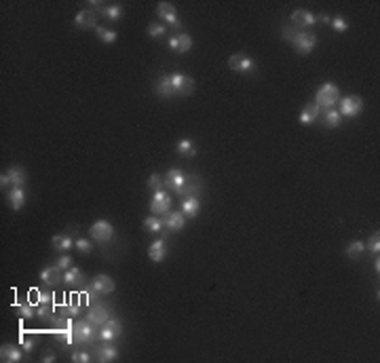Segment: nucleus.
I'll list each match as a JSON object with an SVG mask.
<instances>
[{
    "label": "nucleus",
    "instance_id": "1",
    "mask_svg": "<svg viewBox=\"0 0 380 363\" xmlns=\"http://www.w3.org/2000/svg\"><path fill=\"white\" fill-rule=\"evenodd\" d=\"M65 325H70L74 332V342L76 344H91L99 338V332H95V325L91 321H74L72 319H65Z\"/></svg>",
    "mask_w": 380,
    "mask_h": 363
},
{
    "label": "nucleus",
    "instance_id": "2",
    "mask_svg": "<svg viewBox=\"0 0 380 363\" xmlns=\"http://www.w3.org/2000/svg\"><path fill=\"white\" fill-rule=\"evenodd\" d=\"M340 101V89L336 83H323L319 89H317V93H315V103L319 108H325V110H330L334 108L336 103Z\"/></svg>",
    "mask_w": 380,
    "mask_h": 363
},
{
    "label": "nucleus",
    "instance_id": "3",
    "mask_svg": "<svg viewBox=\"0 0 380 363\" xmlns=\"http://www.w3.org/2000/svg\"><path fill=\"white\" fill-rule=\"evenodd\" d=\"M89 237L93 241H97V243H108L114 237V226L108 222V220H97V222L91 224Z\"/></svg>",
    "mask_w": 380,
    "mask_h": 363
},
{
    "label": "nucleus",
    "instance_id": "4",
    "mask_svg": "<svg viewBox=\"0 0 380 363\" xmlns=\"http://www.w3.org/2000/svg\"><path fill=\"white\" fill-rule=\"evenodd\" d=\"M292 45H294V49L298 51L300 55H308L310 51L315 49V45H317V36L313 32H308V30H300V32H296Z\"/></svg>",
    "mask_w": 380,
    "mask_h": 363
},
{
    "label": "nucleus",
    "instance_id": "5",
    "mask_svg": "<svg viewBox=\"0 0 380 363\" xmlns=\"http://www.w3.org/2000/svg\"><path fill=\"white\" fill-rule=\"evenodd\" d=\"M171 194L159 190V192H152V201H150V213L152 215H165L167 211H171Z\"/></svg>",
    "mask_w": 380,
    "mask_h": 363
},
{
    "label": "nucleus",
    "instance_id": "6",
    "mask_svg": "<svg viewBox=\"0 0 380 363\" xmlns=\"http://www.w3.org/2000/svg\"><path fill=\"white\" fill-rule=\"evenodd\" d=\"M25 179H28V175H25V169L19 165H13L9 167V171L0 175V186H13V188H19L25 184Z\"/></svg>",
    "mask_w": 380,
    "mask_h": 363
},
{
    "label": "nucleus",
    "instance_id": "7",
    "mask_svg": "<svg viewBox=\"0 0 380 363\" xmlns=\"http://www.w3.org/2000/svg\"><path fill=\"white\" fill-rule=\"evenodd\" d=\"M169 79H171V85H174V91L176 95L180 97H186L194 91V81L190 79L188 74H182V72H174L169 74Z\"/></svg>",
    "mask_w": 380,
    "mask_h": 363
},
{
    "label": "nucleus",
    "instance_id": "8",
    "mask_svg": "<svg viewBox=\"0 0 380 363\" xmlns=\"http://www.w3.org/2000/svg\"><path fill=\"white\" fill-rule=\"evenodd\" d=\"M363 110V101L361 97L357 95H347L342 97V101H340V116H347V119H355L357 114H361Z\"/></svg>",
    "mask_w": 380,
    "mask_h": 363
},
{
    "label": "nucleus",
    "instance_id": "9",
    "mask_svg": "<svg viewBox=\"0 0 380 363\" xmlns=\"http://www.w3.org/2000/svg\"><path fill=\"white\" fill-rule=\"evenodd\" d=\"M123 336V325H121V321H116V319H108L106 323L101 325L99 330V340L103 342H114V340H119Z\"/></svg>",
    "mask_w": 380,
    "mask_h": 363
},
{
    "label": "nucleus",
    "instance_id": "10",
    "mask_svg": "<svg viewBox=\"0 0 380 363\" xmlns=\"http://www.w3.org/2000/svg\"><path fill=\"white\" fill-rule=\"evenodd\" d=\"M315 13H310L306 9H298L292 13V17H290V25L296 30H304V28H310V25H315Z\"/></svg>",
    "mask_w": 380,
    "mask_h": 363
},
{
    "label": "nucleus",
    "instance_id": "11",
    "mask_svg": "<svg viewBox=\"0 0 380 363\" xmlns=\"http://www.w3.org/2000/svg\"><path fill=\"white\" fill-rule=\"evenodd\" d=\"M228 68L232 72H252L256 70V61L245 53H234L228 57Z\"/></svg>",
    "mask_w": 380,
    "mask_h": 363
},
{
    "label": "nucleus",
    "instance_id": "12",
    "mask_svg": "<svg viewBox=\"0 0 380 363\" xmlns=\"http://www.w3.org/2000/svg\"><path fill=\"white\" fill-rule=\"evenodd\" d=\"M156 15H159L167 25H174V28H182V21L178 19V13H176V7L171 3H159L156 7Z\"/></svg>",
    "mask_w": 380,
    "mask_h": 363
},
{
    "label": "nucleus",
    "instance_id": "13",
    "mask_svg": "<svg viewBox=\"0 0 380 363\" xmlns=\"http://www.w3.org/2000/svg\"><path fill=\"white\" fill-rule=\"evenodd\" d=\"M74 25L78 30H89V28H97V13L95 11H89V9H83L76 13L74 17Z\"/></svg>",
    "mask_w": 380,
    "mask_h": 363
},
{
    "label": "nucleus",
    "instance_id": "14",
    "mask_svg": "<svg viewBox=\"0 0 380 363\" xmlns=\"http://www.w3.org/2000/svg\"><path fill=\"white\" fill-rule=\"evenodd\" d=\"M169 49L176 51V53H188L192 49V36L186 32H180L176 36L169 38Z\"/></svg>",
    "mask_w": 380,
    "mask_h": 363
},
{
    "label": "nucleus",
    "instance_id": "15",
    "mask_svg": "<svg viewBox=\"0 0 380 363\" xmlns=\"http://www.w3.org/2000/svg\"><path fill=\"white\" fill-rule=\"evenodd\" d=\"M110 319V313H108V308L103 306V304H91L89 308V313H87V321H91L95 328H101L103 323H106Z\"/></svg>",
    "mask_w": 380,
    "mask_h": 363
},
{
    "label": "nucleus",
    "instance_id": "16",
    "mask_svg": "<svg viewBox=\"0 0 380 363\" xmlns=\"http://www.w3.org/2000/svg\"><path fill=\"white\" fill-rule=\"evenodd\" d=\"M186 179H188V175L182 171V169H169L167 171V175H165V186L167 188H171L176 194L184 188V184H186Z\"/></svg>",
    "mask_w": 380,
    "mask_h": 363
},
{
    "label": "nucleus",
    "instance_id": "17",
    "mask_svg": "<svg viewBox=\"0 0 380 363\" xmlns=\"http://www.w3.org/2000/svg\"><path fill=\"white\" fill-rule=\"evenodd\" d=\"M163 226L171 232H180L182 228L186 226V215L184 213H178V211H167L163 217Z\"/></svg>",
    "mask_w": 380,
    "mask_h": 363
},
{
    "label": "nucleus",
    "instance_id": "18",
    "mask_svg": "<svg viewBox=\"0 0 380 363\" xmlns=\"http://www.w3.org/2000/svg\"><path fill=\"white\" fill-rule=\"evenodd\" d=\"M154 91H156V95L163 97V99H171L176 95V91H174V85H171V79H169V74L167 76H159V79L154 81Z\"/></svg>",
    "mask_w": 380,
    "mask_h": 363
},
{
    "label": "nucleus",
    "instance_id": "19",
    "mask_svg": "<svg viewBox=\"0 0 380 363\" xmlns=\"http://www.w3.org/2000/svg\"><path fill=\"white\" fill-rule=\"evenodd\" d=\"M23 355H25V351L15 344H3V348H0V357L7 363H19L23 359Z\"/></svg>",
    "mask_w": 380,
    "mask_h": 363
},
{
    "label": "nucleus",
    "instance_id": "20",
    "mask_svg": "<svg viewBox=\"0 0 380 363\" xmlns=\"http://www.w3.org/2000/svg\"><path fill=\"white\" fill-rule=\"evenodd\" d=\"M201 190H203V181H201V177L199 175H190L188 179H186V184H184V188H182L178 194L180 197H199L201 194Z\"/></svg>",
    "mask_w": 380,
    "mask_h": 363
},
{
    "label": "nucleus",
    "instance_id": "21",
    "mask_svg": "<svg viewBox=\"0 0 380 363\" xmlns=\"http://www.w3.org/2000/svg\"><path fill=\"white\" fill-rule=\"evenodd\" d=\"M91 287L99 294H112L116 289V283L108 275H97V277H93V281H91Z\"/></svg>",
    "mask_w": 380,
    "mask_h": 363
},
{
    "label": "nucleus",
    "instance_id": "22",
    "mask_svg": "<svg viewBox=\"0 0 380 363\" xmlns=\"http://www.w3.org/2000/svg\"><path fill=\"white\" fill-rule=\"evenodd\" d=\"M165 256H167V243L165 239H156L150 243V247H148V258L154 262V264H159L165 260Z\"/></svg>",
    "mask_w": 380,
    "mask_h": 363
},
{
    "label": "nucleus",
    "instance_id": "23",
    "mask_svg": "<svg viewBox=\"0 0 380 363\" xmlns=\"http://www.w3.org/2000/svg\"><path fill=\"white\" fill-rule=\"evenodd\" d=\"M319 114H321V108L317 106L315 101H310V103H306V106L302 108V112H300V123H302V125L315 123Z\"/></svg>",
    "mask_w": 380,
    "mask_h": 363
},
{
    "label": "nucleus",
    "instance_id": "24",
    "mask_svg": "<svg viewBox=\"0 0 380 363\" xmlns=\"http://www.w3.org/2000/svg\"><path fill=\"white\" fill-rule=\"evenodd\" d=\"M199 211H201L199 197H186L184 201H182V213H184L186 217H196Z\"/></svg>",
    "mask_w": 380,
    "mask_h": 363
},
{
    "label": "nucleus",
    "instance_id": "25",
    "mask_svg": "<svg viewBox=\"0 0 380 363\" xmlns=\"http://www.w3.org/2000/svg\"><path fill=\"white\" fill-rule=\"evenodd\" d=\"M9 205H11V209H15V211H19L21 207L25 205V190H23V186L13 188L9 192Z\"/></svg>",
    "mask_w": 380,
    "mask_h": 363
},
{
    "label": "nucleus",
    "instance_id": "26",
    "mask_svg": "<svg viewBox=\"0 0 380 363\" xmlns=\"http://www.w3.org/2000/svg\"><path fill=\"white\" fill-rule=\"evenodd\" d=\"M61 281H63L65 285H81V283H85L83 270H81V268H76V266H72V268H68V270L63 272Z\"/></svg>",
    "mask_w": 380,
    "mask_h": 363
},
{
    "label": "nucleus",
    "instance_id": "27",
    "mask_svg": "<svg viewBox=\"0 0 380 363\" xmlns=\"http://www.w3.org/2000/svg\"><path fill=\"white\" fill-rule=\"evenodd\" d=\"M59 268L53 264V266H45L43 270H41V281L45 283V285H55V283H59Z\"/></svg>",
    "mask_w": 380,
    "mask_h": 363
},
{
    "label": "nucleus",
    "instance_id": "28",
    "mask_svg": "<svg viewBox=\"0 0 380 363\" xmlns=\"http://www.w3.org/2000/svg\"><path fill=\"white\" fill-rule=\"evenodd\" d=\"M97 359L101 363H110V361H116L119 359V348L112 346V344H106V346H101L97 348Z\"/></svg>",
    "mask_w": 380,
    "mask_h": 363
},
{
    "label": "nucleus",
    "instance_id": "29",
    "mask_svg": "<svg viewBox=\"0 0 380 363\" xmlns=\"http://www.w3.org/2000/svg\"><path fill=\"white\" fill-rule=\"evenodd\" d=\"M51 245L57 249V251H61V253H65V251H70L72 249V237L70 235H55L53 239H51Z\"/></svg>",
    "mask_w": 380,
    "mask_h": 363
},
{
    "label": "nucleus",
    "instance_id": "30",
    "mask_svg": "<svg viewBox=\"0 0 380 363\" xmlns=\"http://www.w3.org/2000/svg\"><path fill=\"white\" fill-rule=\"evenodd\" d=\"M176 152L180 154V157H186V159H192L196 154V146L192 139H180L178 146H176Z\"/></svg>",
    "mask_w": 380,
    "mask_h": 363
},
{
    "label": "nucleus",
    "instance_id": "31",
    "mask_svg": "<svg viewBox=\"0 0 380 363\" xmlns=\"http://www.w3.org/2000/svg\"><path fill=\"white\" fill-rule=\"evenodd\" d=\"M363 251H365V243L363 241H351L347 245V249H344L349 260H359V258L363 256Z\"/></svg>",
    "mask_w": 380,
    "mask_h": 363
},
{
    "label": "nucleus",
    "instance_id": "32",
    "mask_svg": "<svg viewBox=\"0 0 380 363\" xmlns=\"http://www.w3.org/2000/svg\"><path fill=\"white\" fill-rule=\"evenodd\" d=\"M101 15L110 21H119L123 17V7L121 5H106L101 9Z\"/></svg>",
    "mask_w": 380,
    "mask_h": 363
},
{
    "label": "nucleus",
    "instance_id": "33",
    "mask_svg": "<svg viewBox=\"0 0 380 363\" xmlns=\"http://www.w3.org/2000/svg\"><path fill=\"white\" fill-rule=\"evenodd\" d=\"M17 313L23 321H30L36 317V304L30 300V302H23V304H17Z\"/></svg>",
    "mask_w": 380,
    "mask_h": 363
},
{
    "label": "nucleus",
    "instance_id": "34",
    "mask_svg": "<svg viewBox=\"0 0 380 363\" xmlns=\"http://www.w3.org/2000/svg\"><path fill=\"white\" fill-rule=\"evenodd\" d=\"M144 228H146L148 232H152V235H156V232H161L165 226H163V220L159 215H148L146 220H144Z\"/></svg>",
    "mask_w": 380,
    "mask_h": 363
},
{
    "label": "nucleus",
    "instance_id": "35",
    "mask_svg": "<svg viewBox=\"0 0 380 363\" xmlns=\"http://www.w3.org/2000/svg\"><path fill=\"white\" fill-rule=\"evenodd\" d=\"M53 338L59 340L61 344H76L74 342V332H72L70 325L65 328V330H53Z\"/></svg>",
    "mask_w": 380,
    "mask_h": 363
},
{
    "label": "nucleus",
    "instance_id": "36",
    "mask_svg": "<svg viewBox=\"0 0 380 363\" xmlns=\"http://www.w3.org/2000/svg\"><path fill=\"white\" fill-rule=\"evenodd\" d=\"M340 121H342V116H340V112H338V110H334V108L325 110V114H323V123H325V127L336 129V127L340 125Z\"/></svg>",
    "mask_w": 380,
    "mask_h": 363
},
{
    "label": "nucleus",
    "instance_id": "37",
    "mask_svg": "<svg viewBox=\"0 0 380 363\" xmlns=\"http://www.w3.org/2000/svg\"><path fill=\"white\" fill-rule=\"evenodd\" d=\"M38 340H41V338H38V334L30 336V338H28V336H23V334H19V344H21V348L25 351V355H30L34 351V346L38 344Z\"/></svg>",
    "mask_w": 380,
    "mask_h": 363
},
{
    "label": "nucleus",
    "instance_id": "38",
    "mask_svg": "<svg viewBox=\"0 0 380 363\" xmlns=\"http://www.w3.org/2000/svg\"><path fill=\"white\" fill-rule=\"evenodd\" d=\"M95 32H97V38H99V41H101V43H106V45H112V43L116 41V36H119L114 30L103 28V25H97Z\"/></svg>",
    "mask_w": 380,
    "mask_h": 363
},
{
    "label": "nucleus",
    "instance_id": "39",
    "mask_svg": "<svg viewBox=\"0 0 380 363\" xmlns=\"http://www.w3.org/2000/svg\"><path fill=\"white\" fill-rule=\"evenodd\" d=\"M74 249L78 251V253H83V256H89L91 251H93V243H91L89 239H76L74 241Z\"/></svg>",
    "mask_w": 380,
    "mask_h": 363
},
{
    "label": "nucleus",
    "instance_id": "40",
    "mask_svg": "<svg viewBox=\"0 0 380 363\" xmlns=\"http://www.w3.org/2000/svg\"><path fill=\"white\" fill-rule=\"evenodd\" d=\"M365 249L372 251L374 256L380 251V232H378V230H376V232H372V235H370L368 243H365Z\"/></svg>",
    "mask_w": 380,
    "mask_h": 363
},
{
    "label": "nucleus",
    "instance_id": "41",
    "mask_svg": "<svg viewBox=\"0 0 380 363\" xmlns=\"http://www.w3.org/2000/svg\"><path fill=\"white\" fill-rule=\"evenodd\" d=\"M148 188H150L152 192L163 190V188H165V179H163L159 173H152V175L148 177Z\"/></svg>",
    "mask_w": 380,
    "mask_h": 363
},
{
    "label": "nucleus",
    "instance_id": "42",
    "mask_svg": "<svg viewBox=\"0 0 380 363\" xmlns=\"http://www.w3.org/2000/svg\"><path fill=\"white\" fill-rule=\"evenodd\" d=\"M332 28L336 30V32H347L349 30V21L342 17V15H336V17H332Z\"/></svg>",
    "mask_w": 380,
    "mask_h": 363
},
{
    "label": "nucleus",
    "instance_id": "43",
    "mask_svg": "<svg viewBox=\"0 0 380 363\" xmlns=\"http://www.w3.org/2000/svg\"><path fill=\"white\" fill-rule=\"evenodd\" d=\"M78 315V302L76 300H72V302H68L63 308H61V317H65V319H70V317H76Z\"/></svg>",
    "mask_w": 380,
    "mask_h": 363
},
{
    "label": "nucleus",
    "instance_id": "44",
    "mask_svg": "<svg viewBox=\"0 0 380 363\" xmlns=\"http://www.w3.org/2000/svg\"><path fill=\"white\" fill-rule=\"evenodd\" d=\"M165 32H167V28L163 23H150L148 25V36H152V38H161V36H165Z\"/></svg>",
    "mask_w": 380,
    "mask_h": 363
},
{
    "label": "nucleus",
    "instance_id": "45",
    "mask_svg": "<svg viewBox=\"0 0 380 363\" xmlns=\"http://www.w3.org/2000/svg\"><path fill=\"white\" fill-rule=\"evenodd\" d=\"M91 359H93V357L89 355V351H76V353L70 355V361H72V363H89Z\"/></svg>",
    "mask_w": 380,
    "mask_h": 363
},
{
    "label": "nucleus",
    "instance_id": "46",
    "mask_svg": "<svg viewBox=\"0 0 380 363\" xmlns=\"http://www.w3.org/2000/svg\"><path fill=\"white\" fill-rule=\"evenodd\" d=\"M32 298H34V304H49L51 302V296L47 294V292H38V289H34L32 292Z\"/></svg>",
    "mask_w": 380,
    "mask_h": 363
},
{
    "label": "nucleus",
    "instance_id": "47",
    "mask_svg": "<svg viewBox=\"0 0 380 363\" xmlns=\"http://www.w3.org/2000/svg\"><path fill=\"white\" fill-rule=\"evenodd\" d=\"M55 266L59 268V270H68V268H72L74 266V262H72V256H68V253H63L59 260L55 262Z\"/></svg>",
    "mask_w": 380,
    "mask_h": 363
},
{
    "label": "nucleus",
    "instance_id": "48",
    "mask_svg": "<svg viewBox=\"0 0 380 363\" xmlns=\"http://www.w3.org/2000/svg\"><path fill=\"white\" fill-rule=\"evenodd\" d=\"M49 313H51L49 304H36V317L38 319H49Z\"/></svg>",
    "mask_w": 380,
    "mask_h": 363
},
{
    "label": "nucleus",
    "instance_id": "49",
    "mask_svg": "<svg viewBox=\"0 0 380 363\" xmlns=\"http://www.w3.org/2000/svg\"><path fill=\"white\" fill-rule=\"evenodd\" d=\"M296 28H292V25H285V28L281 30V36H283V41H287V43H292L294 41V36H296Z\"/></svg>",
    "mask_w": 380,
    "mask_h": 363
},
{
    "label": "nucleus",
    "instance_id": "50",
    "mask_svg": "<svg viewBox=\"0 0 380 363\" xmlns=\"http://www.w3.org/2000/svg\"><path fill=\"white\" fill-rule=\"evenodd\" d=\"M97 296H99V292H95V289L89 285V289L85 292V300H87L89 304H95V302H97Z\"/></svg>",
    "mask_w": 380,
    "mask_h": 363
},
{
    "label": "nucleus",
    "instance_id": "51",
    "mask_svg": "<svg viewBox=\"0 0 380 363\" xmlns=\"http://www.w3.org/2000/svg\"><path fill=\"white\" fill-rule=\"evenodd\" d=\"M103 7H106V3H101V0H91V3H87V9H89V11H99V13H101Z\"/></svg>",
    "mask_w": 380,
    "mask_h": 363
},
{
    "label": "nucleus",
    "instance_id": "52",
    "mask_svg": "<svg viewBox=\"0 0 380 363\" xmlns=\"http://www.w3.org/2000/svg\"><path fill=\"white\" fill-rule=\"evenodd\" d=\"M57 361V355L53 353V351H47L45 355H43V363H55Z\"/></svg>",
    "mask_w": 380,
    "mask_h": 363
},
{
    "label": "nucleus",
    "instance_id": "53",
    "mask_svg": "<svg viewBox=\"0 0 380 363\" xmlns=\"http://www.w3.org/2000/svg\"><path fill=\"white\" fill-rule=\"evenodd\" d=\"M315 21H319V23H330L332 17L327 15V13H321V15H315Z\"/></svg>",
    "mask_w": 380,
    "mask_h": 363
},
{
    "label": "nucleus",
    "instance_id": "54",
    "mask_svg": "<svg viewBox=\"0 0 380 363\" xmlns=\"http://www.w3.org/2000/svg\"><path fill=\"white\" fill-rule=\"evenodd\" d=\"M374 270H376V275L380 272V260H378V253H376V260H374Z\"/></svg>",
    "mask_w": 380,
    "mask_h": 363
}]
</instances>
